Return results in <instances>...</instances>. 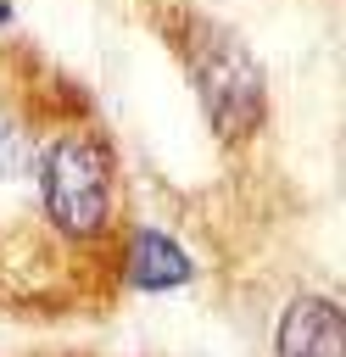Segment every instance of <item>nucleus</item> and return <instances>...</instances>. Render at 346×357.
Returning a JSON list of instances; mask_svg holds the SVG:
<instances>
[{
    "mask_svg": "<svg viewBox=\"0 0 346 357\" xmlns=\"http://www.w3.org/2000/svg\"><path fill=\"white\" fill-rule=\"evenodd\" d=\"M156 28H162V45L173 50L190 95H195L206 134L223 151H251L268 134V117H273V84H268L257 45L234 22H223V17H212L190 0L162 6Z\"/></svg>",
    "mask_w": 346,
    "mask_h": 357,
    "instance_id": "f257e3e1",
    "label": "nucleus"
},
{
    "mask_svg": "<svg viewBox=\"0 0 346 357\" xmlns=\"http://www.w3.org/2000/svg\"><path fill=\"white\" fill-rule=\"evenodd\" d=\"M33 201L50 240L67 251H106L123 229V162L100 123L61 117L45 128L33 156Z\"/></svg>",
    "mask_w": 346,
    "mask_h": 357,
    "instance_id": "f03ea898",
    "label": "nucleus"
},
{
    "mask_svg": "<svg viewBox=\"0 0 346 357\" xmlns=\"http://www.w3.org/2000/svg\"><path fill=\"white\" fill-rule=\"evenodd\" d=\"M106 251H112V279L128 296H179L201 279L195 251L162 223H123Z\"/></svg>",
    "mask_w": 346,
    "mask_h": 357,
    "instance_id": "7ed1b4c3",
    "label": "nucleus"
},
{
    "mask_svg": "<svg viewBox=\"0 0 346 357\" xmlns=\"http://www.w3.org/2000/svg\"><path fill=\"white\" fill-rule=\"evenodd\" d=\"M268 357H346V307L329 290H296L279 301Z\"/></svg>",
    "mask_w": 346,
    "mask_h": 357,
    "instance_id": "20e7f679",
    "label": "nucleus"
},
{
    "mask_svg": "<svg viewBox=\"0 0 346 357\" xmlns=\"http://www.w3.org/2000/svg\"><path fill=\"white\" fill-rule=\"evenodd\" d=\"M39 139H45L39 112L17 95H0V184H28Z\"/></svg>",
    "mask_w": 346,
    "mask_h": 357,
    "instance_id": "39448f33",
    "label": "nucleus"
},
{
    "mask_svg": "<svg viewBox=\"0 0 346 357\" xmlns=\"http://www.w3.org/2000/svg\"><path fill=\"white\" fill-rule=\"evenodd\" d=\"M17 28V0H0V39Z\"/></svg>",
    "mask_w": 346,
    "mask_h": 357,
    "instance_id": "423d86ee",
    "label": "nucleus"
}]
</instances>
